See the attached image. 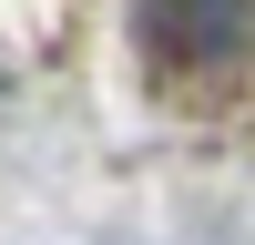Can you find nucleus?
<instances>
[{
	"mask_svg": "<svg viewBox=\"0 0 255 245\" xmlns=\"http://www.w3.org/2000/svg\"><path fill=\"white\" fill-rule=\"evenodd\" d=\"M143 41L163 61H225L255 41V0H143Z\"/></svg>",
	"mask_w": 255,
	"mask_h": 245,
	"instance_id": "f257e3e1",
	"label": "nucleus"
}]
</instances>
